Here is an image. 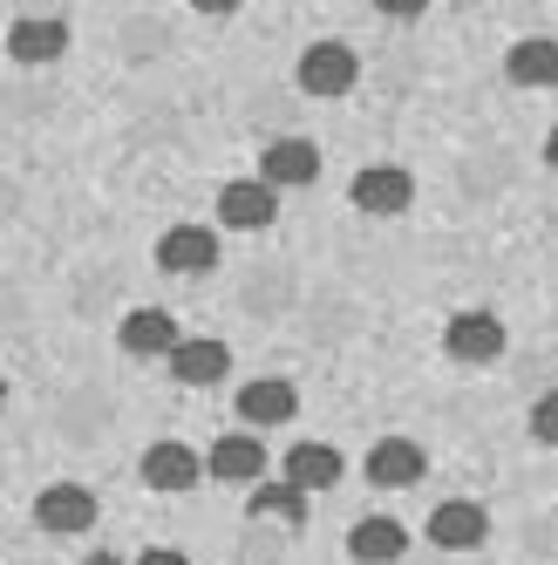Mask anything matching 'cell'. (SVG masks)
Instances as JSON below:
<instances>
[{
	"label": "cell",
	"mask_w": 558,
	"mask_h": 565,
	"mask_svg": "<svg viewBox=\"0 0 558 565\" xmlns=\"http://www.w3.org/2000/svg\"><path fill=\"white\" fill-rule=\"evenodd\" d=\"M347 552L362 558V565H395V558L409 552V532H403L395 518H362V524L347 532Z\"/></svg>",
	"instance_id": "obj_14"
},
{
	"label": "cell",
	"mask_w": 558,
	"mask_h": 565,
	"mask_svg": "<svg viewBox=\"0 0 558 565\" xmlns=\"http://www.w3.org/2000/svg\"><path fill=\"white\" fill-rule=\"evenodd\" d=\"M246 511H253V518H287V524H307V491H293V483H259Z\"/></svg>",
	"instance_id": "obj_19"
},
{
	"label": "cell",
	"mask_w": 558,
	"mask_h": 565,
	"mask_svg": "<svg viewBox=\"0 0 558 565\" xmlns=\"http://www.w3.org/2000/svg\"><path fill=\"white\" fill-rule=\"evenodd\" d=\"M287 483L293 491H334L341 483V450H328V443H300V450H287Z\"/></svg>",
	"instance_id": "obj_15"
},
{
	"label": "cell",
	"mask_w": 558,
	"mask_h": 565,
	"mask_svg": "<svg viewBox=\"0 0 558 565\" xmlns=\"http://www.w3.org/2000/svg\"><path fill=\"white\" fill-rule=\"evenodd\" d=\"M191 8H197V14H232L238 0H191Z\"/></svg>",
	"instance_id": "obj_23"
},
{
	"label": "cell",
	"mask_w": 558,
	"mask_h": 565,
	"mask_svg": "<svg viewBox=\"0 0 558 565\" xmlns=\"http://www.w3.org/2000/svg\"><path fill=\"white\" fill-rule=\"evenodd\" d=\"M422 477H429V457L409 436H382L368 450V483L375 491H409V483H422Z\"/></svg>",
	"instance_id": "obj_5"
},
{
	"label": "cell",
	"mask_w": 558,
	"mask_h": 565,
	"mask_svg": "<svg viewBox=\"0 0 558 565\" xmlns=\"http://www.w3.org/2000/svg\"><path fill=\"white\" fill-rule=\"evenodd\" d=\"M124 341L130 354H171V341H178V320L164 313V307H137V313H124Z\"/></svg>",
	"instance_id": "obj_16"
},
{
	"label": "cell",
	"mask_w": 558,
	"mask_h": 565,
	"mask_svg": "<svg viewBox=\"0 0 558 565\" xmlns=\"http://www.w3.org/2000/svg\"><path fill=\"white\" fill-rule=\"evenodd\" d=\"M409 198H416V178L403 164H368L362 178H354V212H368V218L409 212Z\"/></svg>",
	"instance_id": "obj_4"
},
{
	"label": "cell",
	"mask_w": 558,
	"mask_h": 565,
	"mask_svg": "<svg viewBox=\"0 0 558 565\" xmlns=\"http://www.w3.org/2000/svg\"><path fill=\"white\" fill-rule=\"evenodd\" d=\"M164 361H171V375H178L184 388H212V382H225V375H232V348H225V341H205V334H197V341H184V334H178Z\"/></svg>",
	"instance_id": "obj_6"
},
{
	"label": "cell",
	"mask_w": 558,
	"mask_h": 565,
	"mask_svg": "<svg viewBox=\"0 0 558 565\" xmlns=\"http://www.w3.org/2000/svg\"><path fill=\"white\" fill-rule=\"evenodd\" d=\"M197 477H205V463H197V450H184V443H150L143 450V483L150 491H191Z\"/></svg>",
	"instance_id": "obj_13"
},
{
	"label": "cell",
	"mask_w": 558,
	"mask_h": 565,
	"mask_svg": "<svg viewBox=\"0 0 558 565\" xmlns=\"http://www.w3.org/2000/svg\"><path fill=\"white\" fill-rule=\"evenodd\" d=\"M0 402H8V375H0Z\"/></svg>",
	"instance_id": "obj_25"
},
{
	"label": "cell",
	"mask_w": 558,
	"mask_h": 565,
	"mask_svg": "<svg viewBox=\"0 0 558 565\" xmlns=\"http://www.w3.org/2000/svg\"><path fill=\"white\" fill-rule=\"evenodd\" d=\"M137 565H191V558H184V552H171V545H150Z\"/></svg>",
	"instance_id": "obj_22"
},
{
	"label": "cell",
	"mask_w": 558,
	"mask_h": 565,
	"mask_svg": "<svg viewBox=\"0 0 558 565\" xmlns=\"http://www.w3.org/2000/svg\"><path fill=\"white\" fill-rule=\"evenodd\" d=\"M443 348L457 361H497L504 354V320L497 313H457L443 328Z\"/></svg>",
	"instance_id": "obj_10"
},
{
	"label": "cell",
	"mask_w": 558,
	"mask_h": 565,
	"mask_svg": "<svg viewBox=\"0 0 558 565\" xmlns=\"http://www.w3.org/2000/svg\"><path fill=\"white\" fill-rule=\"evenodd\" d=\"M259 178L279 191V184H313L321 178V150H313L307 137H279V143H266V157H259Z\"/></svg>",
	"instance_id": "obj_11"
},
{
	"label": "cell",
	"mask_w": 558,
	"mask_h": 565,
	"mask_svg": "<svg viewBox=\"0 0 558 565\" xmlns=\"http://www.w3.org/2000/svg\"><path fill=\"white\" fill-rule=\"evenodd\" d=\"M157 266L164 273H212L218 266V232L212 225H178L157 238Z\"/></svg>",
	"instance_id": "obj_7"
},
{
	"label": "cell",
	"mask_w": 558,
	"mask_h": 565,
	"mask_svg": "<svg viewBox=\"0 0 558 565\" xmlns=\"http://www.w3.org/2000/svg\"><path fill=\"white\" fill-rule=\"evenodd\" d=\"M272 212H279V191L266 178H232L218 191V225H232V232H266Z\"/></svg>",
	"instance_id": "obj_3"
},
{
	"label": "cell",
	"mask_w": 558,
	"mask_h": 565,
	"mask_svg": "<svg viewBox=\"0 0 558 565\" xmlns=\"http://www.w3.org/2000/svg\"><path fill=\"white\" fill-rule=\"evenodd\" d=\"M429 8V0H375V14H388V21H416Z\"/></svg>",
	"instance_id": "obj_21"
},
{
	"label": "cell",
	"mask_w": 558,
	"mask_h": 565,
	"mask_svg": "<svg viewBox=\"0 0 558 565\" xmlns=\"http://www.w3.org/2000/svg\"><path fill=\"white\" fill-rule=\"evenodd\" d=\"M8 55H14L21 68L62 62V55H68V21H62V14H21V21L8 28Z\"/></svg>",
	"instance_id": "obj_2"
},
{
	"label": "cell",
	"mask_w": 558,
	"mask_h": 565,
	"mask_svg": "<svg viewBox=\"0 0 558 565\" xmlns=\"http://www.w3.org/2000/svg\"><path fill=\"white\" fill-rule=\"evenodd\" d=\"M34 524H42V532H89L96 498L83 491V483H49V491L34 498Z\"/></svg>",
	"instance_id": "obj_8"
},
{
	"label": "cell",
	"mask_w": 558,
	"mask_h": 565,
	"mask_svg": "<svg viewBox=\"0 0 558 565\" xmlns=\"http://www.w3.org/2000/svg\"><path fill=\"white\" fill-rule=\"evenodd\" d=\"M83 565H124V558H116V552H96V558H83Z\"/></svg>",
	"instance_id": "obj_24"
},
{
	"label": "cell",
	"mask_w": 558,
	"mask_h": 565,
	"mask_svg": "<svg viewBox=\"0 0 558 565\" xmlns=\"http://www.w3.org/2000/svg\"><path fill=\"white\" fill-rule=\"evenodd\" d=\"M354 83H362V62H354L347 42H313L300 55V89L307 96H347Z\"/></svg>",
	"instance_id": "obj_1"
},
{
	"label": "cell",
	"mask_w": 558,
	"mask_h": 565,
	"mask_svg": "<svg viewBox=\"0 0 558 565\" xmlns=\"http://www.w3.org/2000/svg\"><path fill=\"white\" fill-rule=\"evenodd\" d=\"M484 532H491V518H484V504H470V498H450V504H436V511H429V539L443 545V552L484 545Z\"/></svg>",
	"instance_id": "obj_9"
},
{
	"label": "cell",
	"mask_w": 558,
	"mask_h": 565,
	"mask_svg": "<svg viewBox=\"0 0 558 565\" xmlns=\"http://www.w3.org/2000/svg\"><path fill=\"white\" fill-rule=\"evenodd\" d=\"M238 409H246V423H287L293 409H300V395H293V382H246L238 388Z\"/></svg>",
	"instance_id": "obj_17"
},
{
	"label": "cell",
	"mask_w": 558,
	"mask_h": 565,
	"mask_svg": "<svg viewBox=\"0 0 558 565\" xmlns=\"http://www.w3.org/2000/svg\"><path fill=\"white\" fill-rule=\"evenodd\" d=\"M197 463H205V477H218V483H259L266 477V450L253 436H218L212 457H197Z\"/></svg>",
	"instance_id": "obj_12"
},
{
	"label": "cell",
	"mask_w": 558,
	"mask_h": 565,
	"mask_svg": "<svg viewBox=\"0 0 558 565\" xmlns=\"http://www.w3.org/2000/svg\"><path fill=\"white\" fill-rule=\"evenodd\" d=\"M532 436H538V443H558V395H538V409H532Z\"/></svg>",
	"instance_id": "obj_20"
},
{
	"label": "cell",
	"mask_w": 558,
	"mask_h": 565,
	"mask_svg": "<svg viewBox=\"0 0 558 565\" xmlns=\"http://www.w3.org/2000/svg\"><path fill=\"white\" fill-rule=\"evenodd\" d=\"M511 75H517L525 89L558 83V42H545V34H538V42H517V49H511Z\"/></svg>",
	"instance_id": "obj_18"
}]
</instances>
